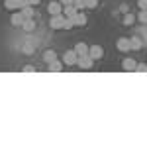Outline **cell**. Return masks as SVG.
<instances>
[{
    "label": "cell",
    "instance_id": "obj_1",
    "mask_svg": "<svg viewBox=\"0 0 147 147\" xmlns=\"http://www.w3.org/2000/svg\"><path fill=\"white\" fill-rule=\"evenodd\" d=\"M77 59H79V55H77V51L75 49H69V51H65L63 53V63H65V67H75L77 65Z\"/></svg>",
    "mask_w": 147,
    "mask_h": 147
},
{
    "label": "cell",
    "instance_id": "obj_2",
    "mask_svg": "<svg viewBox=\"0 0 147 147\" xmlns=\"http://www.w3.org/2000/svg\"><path fill=\"white\" fill-rule=\"evenodd\" d=\"M65 14H55V16H51V22H49V26H51V30H63L65 28Z\"/></svg>",
    "mask_w": 147,
    "mask_h": 147
},
{
    "label": "cell",
    "instance_id": "obj_3",
    "mask_svg": "<svg viewBox=\"0 0 147 147\" xmlns=\"http://www.w3.org/2000/svg\"><path fill=\"white\" fill-rule=\"evenodd\" d=\"M77 67L84 69V71H88V69L94 67V59H92L90 55H80L79 59H77Z\"/></svg>",
    "mask_w": 147,
    "mask_h": 147
},
{
    "label": "cell",
    "instance_id": "obj_4",
    "mask_svg": "<svg viewBox=\"0 0 147 147\" xmlns=\"http://www.w3.org/2000/svg\"><path fill=\"white\" fill-rule=\"evenodd\" d=\"M47 12H49L51 16L63 14V4H61V0H51V2L47 4Z\"/></svg>",
    "mask_w": 147,
    "mask_h": 147
},
{
    "label": "cell",
    "instance_id": "obj_5",
    "mask_svg": "<svg viewBox=\"0 0 147 147\" xmlns=\"http://www.w3.org/2000/svg\"><path fill=\"white\" fill-rule=\"evenodd\" d=\"M116 47H118V51H122V53L131 51V41H129V37H120V39L116 41Z\"/></svg>",
    "mask_w": 147,
    "mask_h": 147
},
{
    "label": "cell",
    "instance_id": "obj_6",
    "mask_svg": "<svg viewBox=\"0 0 147 147\" xmlns=\"http://www.w3.org/2000/svg\"><path fill=\"white\" fill-rule=\"evenodd\" d=\"M71 20H73V24H75V26H86V22H88V18H86L84 10L77 12V14H75V16L71 18Z\"/></svg>",
    "mask_w": 147,
    "mask_h": 147
},
{
    "label": "cell",
    "instance_id": "obj_7",
    "mask_svg": "<svg viewBox=\"0 0 147 147\" xmlns=\"http://www.w3.org/2000/svg\"><path fill=\"white\" fill-rule=\"evenodd\" d=\"M88 55H90L94 61H100L102 57H104V49H102L100 45H90V49H88Z\"/></svg>",
    "mask_w": 147,
    "mask_h": 147
},
{
    "label": "cell",
    "instance_id": "obj_8",
    "mask_svg": "<svg viewBox=\"0 0 147 147\" xmlns=\"http://www.w3.org/2000/svg\"><path fill=\"white\" fill-rule=\"evenodd\" d=\"M136 67H137V63L131 59V57H125L124 61H122V69L127 71V73H136Z\"/></svg>",
    "mask_w": 147,
    "mask_h": 147
},
{
    "label": "cell",
    "instance_id": "obj_9",
    "mask_svg": "<svg viewBox=\"0 0 147 147\" xmlns=\"http://www.w3.org/2000/svg\"><path fill=\"white\" fill-rule=\"evenodd\" d=\"M24 14H22V10H18V12H14L10 16V22H12V26H16V28H22V24H24Z\"/></svg>",
    "mask_w": 147,
    "mask_h": 147
},
{
    "label": "cell",
    "instance_id": "obj_10",
    "mask_svg": "<svg viewBox=\"0 0 147 147\" xmlns=\"http://www.w3.org/2000/svg\"><path fill=\"white\" fill-rule=\"evenodd\" d=\"M129 41H131V51H139L141 47H145L143 43V39H141V35H134V37H129Z\"/></svg>",
    "mask_w": 147,
    "mask_h": 147
},
{
    "label": "cell",
    "instance_id": "obj_11",
    "mask_svg": "<svg viewBox=\"0 0 147 147\" xmlns=\"http://www.w3.org/2000/svg\"><path fill=\"white\" fill-rule=\"evenodd\" d=\"M47 67H49V71H51V73H61V71H63V67H65V63L55 59V61H53V63H49Z\"/></svg>",
    "mask_w": 147,
    "mask_h": 147
},
{
    "label": "cell",
    "instance_id": "obj_12",
    "mask_svg": "<svg viewBox=\"0 0 147 147\" xmlns=\"http://www.w3.org/2000/svg\"><path fill=\"white\" fill-rule=\"evenodd\" d=\"M88 49H90V47L86 45V43H84V41H80V43H77V45H75V51H77V55H88Z\"/></svg>",
    "mask_w": 147,
    "mask_h": 147
},
{
    "label": "cell",
    "instance_id": "obj_13",
    "mask_svg": "<svg viewBox=\"0 0 147 147\" xmlns=\"http://www.w3.org/2000/svg\"><path fill=\"white\" fill-rule=\"evenodd\" d=\"M77 12H79V10L75 8V4H65V6H63V14H65V18H73Z\"/></svg>",
    "mask_w": 147,
    "mask_h": 147
},
{
    "label": "cell",
    "instance_id": "obj_14",
    "mask_svg": "<svg viewBox=\"0 0 147 147\" xmlns=\"http://www.w3.org/2000/svg\"><path fill=\"white\" fill-rule=\"evenodd\" d=\"M22 30L24 32H34L35 30V22H34V18H26L22 24Z\"/></svg>",
    "mask_w": 147,
    "mask_h": 147
},
{
    "label": "cell",
    "instance_id": "obj_15",
    "mask_svg": "<svg viewBox=\"0 0 147 147\" xmlns=\"http://www.w3.org/2000/svg\"><path fill=\"white\" fill-rule=\"evenodd\" d=\"M55 59H57V53H55V49H47L45 53H43V61H45L47 65H49V63H53Z\"/></svg>",
    "mask_w": 147,
    "mask_h": 147
},
{
    "label": "cell",
    "instance_id": "obj_16",
    "mask_svg": "<svg viewBox=\"0 0 147 147\" xmlns=\"http://www.w3.org/2000/svg\"><path fill=\"white\" fill-rule=\"evenodd\" d=\"M6 10H20V0H4Z\"/></svg>",
    "mask_w": 147,
    "mask_h": 147
},
{
    "label": "cell",
    "instance_id": "obj_17",
    "mask_svg": "<svg viewBox=\"0 0 147 147\" xmlns=\"http://www.w3.org/2000/svg\"><path fill=\"white\" fill-rule=\"evenodd\" d=\"M22 14H24V18H34L35 16L34 6H26V8H22Z\"/></svg>",
    "mask_w": 147,
    "mask_h": 147
},
{
    "label": "cell",
    "instance_id": "obj_18",
    "mask_svg": "<svg viewBox=\"0 0 147 147\" xmlns=\"http://www.w3.org/2000/svg\"><path fill=\"white\" fill-rule=\"evenodd\" d=\"M137 20L143 24V26H147V10H139V16H137Z\"/></svg>",
    "mask_w": 147,
    "mask_h": 147
},
{
    "label": "cell",
    "instance_id": "obj_19",
    "mask_svg": "<svg viewBox=\"0 0 147 147\" xmlns=\"http://www.w3.org/2000/svg\"><path fill=\"white\" fill-rule=\"evenodd\" d=\"M134 22H136V16H134V14H125L124 16V24L125 26H131Z\"/></svg>",
    "mask_w": 147,
    "mask_h": 147
},
{
    "label": "cell",
    "instance_id": "obj_20",
    "mask_svg": "<svg viewBox=\"0 0 147 147\" xmlns=\"http://www.w3.org/2000/svg\"><path fill=\"white\" fill-rule=\"evenodd\" d=\"M84 6H86V8H96V6H98V0H84Z\"/></svg>",
    "mask_w": 147,
    "mask_h": 147
},
{
    "label": "cell",
    "instance_id": "obj_21",
    "mask_svg": "<svg viewBox=\"0 0 147 147\" xmlns=\"http://www.w3.org/2000/svg\"><path fill=\"white\" fill-rule=\"evenodd\" d=\"M136 73H147V63H137Z\"/></svg>",
    "mask_w": 147,
    "mask_h": 147
},
{
    "label": "cell",
    "instance_id": "obj_22",
    "mask_svg": "<svg viewBox=\"0 0 147 147\" xmlns=\"http://www.w3.org/2000/svg\"><path fill=\"white\" fill-rule=\"evenodd\" d=\"M73 4H75V8H77V10H84V8H86V6H84V0H75V2H73Z\"/></svg>",
    "mask_w": 147,
    "mask_h": 147
},
{
    "label": "cell",
    "instance_id": "obj_23",
    "mask_svg": "<svg viewBox=\"0 0 147 147\" xmlns=\"http://www.w3.org/2000/svg\"><path fill=\"white\" fill-rule=\"evenodd\" d=\"M137 6L139 10H147V0H137Z\"/></svg>",
    "mask_w": 147,
    "mask_h": 147
},
{
    "label": "cell",
    "instance_id": "obj_24",
    "mask_svg": "<svg viewBox=\"0 0 147 147\" xmlns=\"http://www.w3.org/2000/svg\"><path fill=\"white\" fill-rule=\"evenodd\" d=\"M22 71H24V73H34V71H35V67H32V65H26V67H24Z\"/></svg>",
    "mask_w": 147,
    "mask_h": 147
},
{
    "label": "cell",
    "instance_id": "obj_25",
    "mask_svg": "<svg viewBox=\"0 0 147 147\" xmlns=\"http://www.w3.org/2000/svg\"><path fill=\"white\" fill-rule=\"evenodd\" d=\"M26 6H32V4H30V0H20V10L26 8Z\"/></svg>",
    "mask_w": 147,
    "mask_h": 147
},
{
    "label": "cell",
    "instance_id": "obj_26",
    "mask_svg": "<svg viewBox=\"0 0 147 147\" xmlns=\"http://www.w3.org/2000/svg\"><path fill=\"white\" fill-rule=\"evenodd\" d=\"M73 2H75V0H61V4H63V6H65V4H73Z\"/></svg>",
    "mask_w": 147,
    "mask_h": 147
},
{
    "label": "cell",
    "instance_id": "obj_27",
    "mask_svg": "<svg viewBox=\"0 0 147 147\" xmlns=\"http://www.w3.org/2000/svg\"><path fill=\"white\" fill-rule=\"evenodd\" d=\"M39 2H41V0H30V4H32V6H35V4H39Z\"/></svg>",
    "mask_w": 147,
    "mask_h": 147
}]
</instances>
